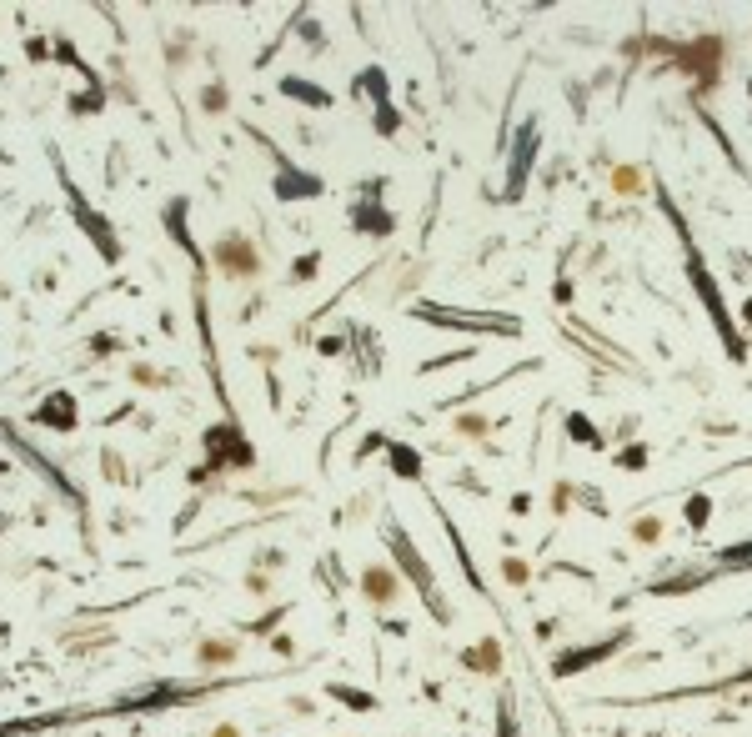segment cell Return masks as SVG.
Segmentation results:
<instances>
[{
    "label": "cell",
    "mask_w": 752,
    "mask_h": 737,
    "mask_svg": "<svg viewBox=\"0 0 752 737\" xmlns=\"http://www.w3.org/2000/svg\"><path fill=\"white\" fill-rule=\"evenodd\" d=\"M667 206V216H672V226H677V236H682V251H687V276H692V286H697V296L707 301V316L717 321V331H722V346L732 351V356H742V341H737V331H732V321H727V311H722V296H717V281L707 276V266H702V256H697V246H692V236H687V226H682V216L672 211V201H662Z\"/></svg>",
    "instance_id": "obj_1"
},
{
    "label": "cell",
    "mask_w": 752,
    "mask_h": 737,
    "mask_svg": "<svg viewBox=\"0 0 752 737\" xmlns=\"http://www.w3.org/2000/svg\"><path fill=\"white\" fill-rule=\"evenodd\" d=\"M387 542H392V552H397V562L407 567V577L417 582V592H422V602H427V607L437 612V622H452V607H447V597H442V587H437V577H432V567H427V562L417 557V547L407 542V532H402L397 522L387 527Z\"/></svg>",
    "instance_id": "obj_2"
},
{
    "label": "cell",
    "mask_w": 752,
    "mask_h": 737,
    "mask_svg": "<svg viewBox=\"0 0 752 737\" xmlns=\"http://www.w3.org/2000/svg\"><path fill=\"white\" fill-rule=\"evenodd\" d=\"M66 196H71V206H76V216H81V226H86V236H91V241L101 246V256H106V261H116V256H121V246H116V236L106 231V221H101V216H96V211H91V206L81 201V191H76V181H66Z\"/></svg>",
    "instance_id": "obj_3"
},
{
    "label": "cell",
    "mask_w": 752,
    "mask_h": 737,
    "mask_svg": "<svg viewBox=\"0 0 752 737\" xmlns=\"http://www.w3.org/2000/svg\"><path fill=\"white\" fill-rule=\"evenodd\" d=\"M532 156H537V126L527 121V126L517 131V156H512V171H507V191H512V196L522 191V181H527V166H532Z\"/></svg>",
    "instance_id": "obj_4"
},
{
    "label": "cell",
    "mask_w": 752,
    "mask_h": 737,
    "mask_svg": "<svg viewBox=\"0 0 752 737\" xmlns=\"http://www.w3.org/2000/svg\"><path fill=\"white\" fill-rule=\"evenodd\" d=\"M216 256H221V266L236 271V276H251V271H256V256H251V246H246L241 236H226V241L216 246Z\"/></svg>",
    "instance_id": "obj_5"
},
{
    "label": "cell",
    "mask_w": 752,
    "mask_h": 737,
    "mask_svg": "<svg viewBox=\"0 0 752 737\" xmlns=\"http://www.w3.org/2000/svg\"><path fill=\"white\" fill-rule=\"evenodd\" d=\"M422 316H432V321H447V326H487V331H517V321H507V316H457V311H437V306H427Z\"/></svg>",
    "instance_id": "obj_6"
},
{
    "label": "cell",
    "mask_w": 752,
    "mask_h": 737,
    "mask_svg": "<svg viewBox=\"0 0 752 737\" xmlns=\"http://www.w3.org/2000/svg\"><path fill=\"white\" fill-rule=\"evenodd\" d=\"M276 191H281L286 201H291V196H316L321 181H316V176H301V171H291V166L281 161V186H276Z\"/></svg>",
    "instance_id": "obj_7"
},
{
    "label": "cell",
    "mask_w": 752,
    "mask_h": 737,
    "mask_svg": "<svg viewBox=\"0 0 752 737\" xmlns=\"http://www.w3.org/2000/svg\"><path fill=\"white\" fill-rule=\"evenodd\" d=\"M617 642H622V637H617ZM617 642H602V647H582V652H567V657H562V662H557V672H562V677H567V672H577V667H582V662H597V657H607V652H612V647H617Z\"/></svg>",
    "instance_id": "obj_8"
},
{
    "label": "cell",
    "mask_w": 752,
    "mask_h": 737,
    "mask_svg": "<svg viewBox=\"0 0 752 737\" xmlns=\"http://www.w3.org/2000/svg\"><path fill=\"white\" fill-rule=\"evenodd\" d=\"M366 592H371L376 602H387V597L397 592V582H392V577H387L382 567H371V572H366Z\"/></svg>",
    "instance_id": "obj_9"
},
{
    "label": "cell",
    "mask_w": 752,
    "mask_h": 737,
    "mask_svg": "<svg viewBox=\"0 0 752 737\" xmlns=\"http://www.w3.org/2000/svg\"><path fill=\"white\" fill-rule=\"evenodd\" d=\"M392 462H397L402 477H417V472H422V467H417V452H407V447H392Z\"/></svg>",
    "instance_id": "obj_10"
},
{
    "label": "cell",
    "mask_w": 752,
    "mask_h": 737,
    "mask_svg": "<svg viewBox=\"0 0 752 737\" xmlns=\"http://www.w3.org/2000/svg\"><path fill=\"white\" fill-rule=\"evenodd\" d=\"M286 91H291V96H306V101H316V106H326V91H316V86H301V81H286Z\"/></svg>",
    "instance_id": "obj_11"
}]
</instances>
